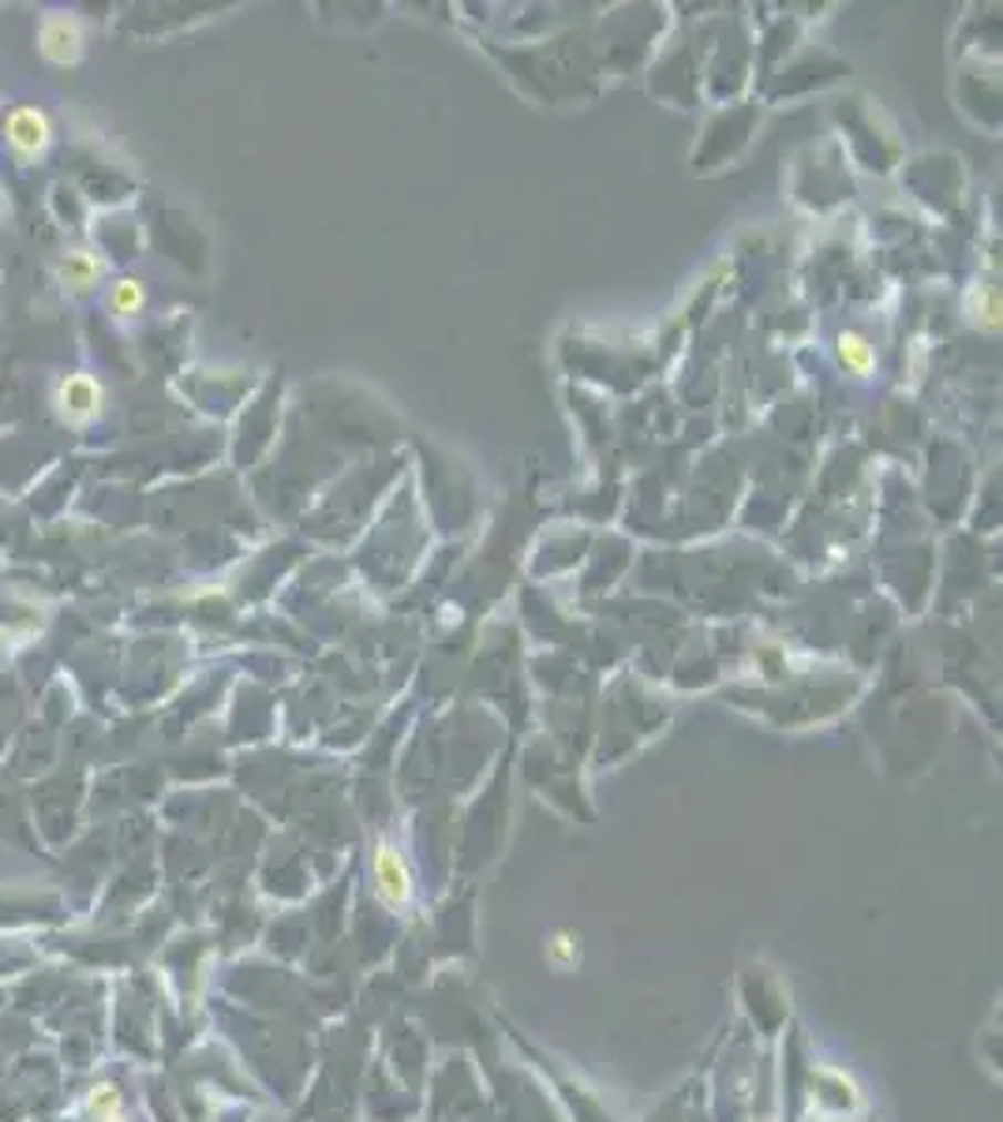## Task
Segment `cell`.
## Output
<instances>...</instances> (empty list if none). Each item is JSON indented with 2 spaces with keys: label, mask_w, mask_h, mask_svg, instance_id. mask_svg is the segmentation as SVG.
Instances as JSON below:
<instances>
[{
  "label": "cell",
  "mask_w": 1003,
  "mask_h": 1122,
  "mask_svg": "<svg viewBox=\"0 0 1003 1122\" xmlns=\"http://www.w3.org/2000/svg\"><path fill=\"white\" fill-rule=\"evenodd\" d=\"M110 308H113V314H121V319L139 314L146 308V284L139 278H121L110 289Z\"/></svg>",
  "instance_id": "7"
},
{
  "label": "cell",
  "mask_w": 1003,
  "mask_h": 1122,
  "mask_svg": "<svg viewBox=\"0 0 1003 1122\" xmlns=\"http://www.w3.org/2000/svg\"><path fill=\"white\" fill-rule=\"evenodd\" d=\"M102 270H105V266H102V259H97V254H91V251H72V254H68V259H64V266H61V278H64L68 289L91 292L94 284H97V278H102Z\"/></svg>",
  "instance_id": "6"
},
{
  "label": "cell",
  "mask_w": 1003,
  "mask_h": 1122,
  "mask_svg": "<svg viewBox=\"0 0 1003 1122\" xmlns=\"http://www.w3.org/2000/svg\"><path fill=\"white\" fill-rule=\"evenodd\" d=\"M102 386L91 378V374H68V378L56 386V408L68 423H86L102 412Z\"/></svg>",
  "instance_id": "3"
},
{
  "label": "cell",
  "mask_w": 1003,
  "mask_h": 1122,
  "mask_svg": "<svg viewBox=\"0 0 1003 1122\" xmlns=\"http://www.w3.org/2000/svg\"><path fill=\"white\" fill-rule=\"evenodd\" d=\"M978 314H981V326L985 330H996L1000 326V297H996V289H981L978 292Z\"/></svg>",
  "instance_id": "8"
},
{
  "label": "cell",
  "mask_w": 1003,
  "mask_h": 1122,
  "mask_svg": "<svg viewBox=\"0 0 1003 1122\" xmlns=\"http://www.w3.org/2000/svg\"><path fill=\"white\" fill-rule=\"evenodd\" d=\"M371 880H375V894L386 910H405L412 902V872L397 845L379 842L375 861H371Z\"/></svg>",
  "instance_id": "1"
},
{
  "label": "cell",
  "mask_w": 1003,
  "mask_h": 1122,
  "mask_svg": "<svg viewBox=\"0 0 1003 1122\" xmlns=\"http://www.w3.org/2000/svg\"><path fill=\"white\" fill-rule=\"evenodd\" d=\"M97 1122H124V1119H121V1111H116V1115H105V1119H97Z\"/></svg>",
  "instance_id": "9"
},
{
  "label": "cell",
  "mask_w": 1003,
  "mask_h": 1122,
  "mask_svg": "<svg viewBox=\"0 0 1003 1122\" xmlns=\"http://www.w3.org/2000/svg\"><path fill=\"white\" fill-rule=\"evenodd\" d=\"M4 135H8V146L15 150L19 162H34V157H42L49 150V143H53V124H49V116L42 110L23 105V110L8 113Z\"/></svg>",
  "instance_id": "2"
},
{
  "label": "cell",
  "mask_w": 1003,
  "mask_h": 1122,
  "mask_svg": "<svg viewBox=\"0 0 1003 1122\" xmlns=\"http://www.w3.org/2000/svg\"><path fill=\"white\" fill-rule=\"evenodd\" d=\"M835 356H839L842 371L854 374V378H869V374L877 371V349H872V341L858 330H842L839 337H835Z\"/></svg>",
  "instance_id": "5"
},
{
  "label": "cell",
  "mask_w": 1003,
  "mask_h": 1122,
  "mask_svg": "<svg viewBox=\"0 0 1003 1122\" xmlns=\"http://www.w3.org/2000/svg\"><path fill=\"white\" fill-rule=\"evenodd\" d=\"M38 45H42L45 61L75 64L83 56V27L72 15H49L38 31Z\"/></svg>",
  "instance_id": "4"
}]
</instances>
